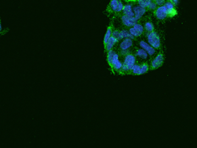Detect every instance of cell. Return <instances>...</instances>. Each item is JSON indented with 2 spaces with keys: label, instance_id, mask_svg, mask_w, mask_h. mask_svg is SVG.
I'll return each instance as SVG.
<instances>
[{
  "label": "cell",
  "instance_id": "13",
  "mask_svg": "<svg viewBox=\"0 0 197 148\" xmlns=\"http://www.w3.org/2000/svg\"><path fill=\"white\" fill-rule=\"evenodd\" d=\"M119 1H120V0H111L109 6L110 7V9L112 11L116 12Z\"/></svg>",
  "mask_w": 197,
  "mask_h": 148
},
{
  "label": "cell",
  "instance_id": "23",
  "mask_svg": "<svg viewBox=\"0 0 197 148\" xmlns=\"http://www.w3.org/2000/svg\"><path fill=\"white\" fill-rule=\"evenodd\" d=\"M111 36L113 37L114 38H115L116 40H118L119 39H120V32H119V31H118V30H114L113 32H112Z\"/></svg>",
  "mask_w": 197,
  "mask_h": 148
},
{
  "label": "cell",
  "instance_id": "26",
  "mask_svg": "<svg viewBox=\"0 0 197 148\" xmlns=\"http://www.w3.org/2000/svg\"><path fill=\"white\" fill-rule=\"evenodd\" d=\"M123 8H124V5H123V4H122V3L120 1H119L116 12H120V11H122V10H123Z\"/></svg>",
  "mask_w": 197,
  "mask_h": 148
},
{
  "label": "cell",
  "instance_id": "1",
  "mask_svg": "<svg viewBox=\"0 0 197 148\" xmlns=\"http://www.w3.org/2000/svg\"><path fill=\"white\" fill-rule=\"evenodd\" d=\"M148 42L150 44L152 47L158 49L160 46V40L157 33L154 31H152L150 33L148 34L147 35Z\"/></svg>",
  "mask_w": 197,
  "mask_h": 148
},
{
  "label": "cell",
  "instance_id": "6",
  "mask_svg": "<svg viewBox=\"0 0 197 148\" xmlns=\"http://www.w3.org/2000/svg\"><path fill=\"white\" fill-rule=\"evenodd\" d=\"M110 66L113 67L114 68H115V69H116V70H119V69H120V68H122V63L118 59V54H116V53L114 54V56H113V59H112V61H111Z\"/></svg>",
  "mask_w": 197,
  "mask_h": 148
},
{
  "label": "cell",
  "instance_id": "10",
  "mask_svg": "<svg viewBox=\"0 0 197 148\" xmlns=\"http://www.w3.org/2000/svg\"><path fill=\"white\" fill-rule=\"evenodd\" d=\"M117 40H116L115 38H114L113 37L110 36V38L108 40V41L107 42V43L104 44V46H105V49L107 51H109L112 49V47H113L114 45L116 44V42H117Z\"/></svg>",
  "mask_w": 197,
  "mask_h": 148
},
{
  "label": "cell",
  "instance_id": "2",
  "mask_svg": "<svg viewBox=\"0 0 197 148\" xmlns=\"http://www.w3.org/2000/svg\"><path fill=\"white\" fill-rule=\"evenodd\" d=\"M135 63V57L131 54H128L125 58L124 63L122 65V68H123L124 71L131 70L132 67Z\"/></svg>",
  "mask_w": 197,
  "mask_h": 148
},
{
  "label": "cell",
  "instance_id": "27",
  "mask_svg": "<svg viewBox=\"0 0 197 148\" xmlns=\"http://www.w3.org/2000/svg\"><path fill=\"white\" fill-rule=\"evenodd\" d=\"M147 8H148L150 9L154 10V9H156V8H157V4H156L155 3L151 2L150 3V4H149L148 6L147 7Z\"/></svg>",
  "mask_w": 197,
  "mask_h": 148
},
{
  "label": "cell",
  "instance_id": "8",
  "mask_svg": "<svg viewBox=\"0 0 197 148\" xmlns=\"http://www.w3.org/2000/svg\"><path fill=\"white\" fill-rule=\"evenodd\" d=\"M134 17L136 20H138L145 14L146 12V9L143 8H141L140 6H137L134 8Z\"/></svg>",
  "mask_w": 197,
  "mask_h": 148
},
{
  "label": "cell",
  "instance_id": "11",
  "mask_svg": "<svg viewBox=\"0 0 197 148\" xmlns=\"http://www.w3.org/2000/svg\"><path fill=\"white\" fill-rule=\"evenodd\" d=\"M123 11L124 15L128 17H134V13L132 11V8L131 5H126L124 6Z\"/></svg>",
  "mask_w": 197,
  "mask_h": 148
},
{
  "label": "cell",
  "instance_id": "3",
  "mask_svg": "<svg viewBox=\"0 0 197 148\" xmlns=\"http://www.w3.org/2000/svg\"><path fill=\"white\" fill-rule=\"evenodd\" d=\"M155 15L160 20L164 19L167 17V9L164 5L160 6L155 11Z\"/></svg>",
  "mask_w": 197,
  "mask_h": 148
},
{
  "label": "cell",
  "instance_id": "17",
  "mask_svg": "<svg viewBox=\"0 0 197 148\" xmlns=\"http://www.w3.org/2000/svg\"><path fill=\"white\" fill-rule=\"evenodd\" d=\"M131 70L133 71V73L135 74H140L141 66H139V65H134V66L132 67Z\"/></svg>",
  "mask_w": 197,
  "mask_h": 148
},
{
  "label": "cell",
  "instance_id": "29",
  "mask_svg": "<svg viewBox=\"0 0 197 148\" xmlns=\"http://www.w3.org/2000/svg\"><path fill=\"white\" fill-rule=\"evenodd\" d=\"M7 32V30L2 31V27H1V19H0V35H3V34Z\"/></svg>",
  "mask_w": 197,
  "mask_h": 148
},
{
  "label": "cell",
  "instance_id": "28",
  "mask_svg": "<svg viewBox=\"0 0 197 148\" xmlns=\"http://www.w3.org/2000/svg\"><path fill=\"white\" fill-rule=\"evenodd\" d=\"M154 1L155 2V3L157 5H162L165 3L166 0H154Z\"/></svg>",
  "mask_w": 197,
  "mask_h": 148
},
{
  "label": "cell",
  "instance_id": "15",
  "mask_svg": "<svg viewBox=\"0 0 197 148\" xmlns=\"http://www.w3.org/2000/svg\"><path fill=\"white\" fill-rule=\"evenodd\" d=\"M151 2V0H138L139 6L143 8H147Z\"/></svg>",
  "mask_w": 197,
  "mask_h": 148
},
{
  "label": "cell",
  "instance_id": "7",
  "mask_svg": "<svg viewBox=\"0 0 197 148\" xmlns=\"http://www.w3.org/2000/svg\"><path fill=\"white\" fill-rule=\"evenodd\" d=\"M140 46L145 51H147V52L150 55V56H152L155 53V50L152 46H149L148 44L146 43L144 41H141L140 43Z\"/></svg>",
  "mask_w": 197,
  "mask_h": 148
},
{
  "label": "cell",
  "instance_id": "19",
  "mask_svg": "<svg viewBox=\"0 0 197 148\" xmlns=\"http://www.w3.org/2000/svg\"><path fill=\"white\" fill-rule=\"evenodd\" d=\"M116 53L114 52V51L113 50H109L108 51V56H107V59H108V63H109V65H110V63H111V61H112V59H113V56H114V54Z\"/></svg>",
  "mask_w": 197,
  "mask_h": 148
},
{
  "label": "cell",
  "instance_id": "30",
  "mask_svg": "<svg viewBox=\"0 0 197 148\" xmlns=\"http://www.w3.org/2000/svg\"><path fill=\"white\" fill-rule=\"evenodd\" d=\"M169 2H171L173 5L176 6L178 5L179 3V0H169Z\"/></svg>",
  "mask_w": 197,
  "mask_h": 148
},
{
  "label": "cell",
  "instance_id": "18",
  "mask_svg": "<svg viewBox=\"0 0 197 148\" xmlns=\"http://www.w3.org/2000/svg\"><path fill=\"white\" fill-rule=\"evenodd\" d=\"M176 15H178V12L176 11V9H175L174 8L167 10V16L173 17L175 16Z\"/></svg>",
  "mask_w": 197,
  "mask_h": 148
},
{
  "label": "cell",
  "instance_id": "9",
  "mask_svg": "<svg viewBox=\"0 0 197 148\" xmlns=\"http://www.w3.org/2000/svg\"><path fill=\"white\" fill-rule=\"evenodd\" d=\"M132 46V40L131 38H125L120 44V49L122 50H127Z\"/></svg>",
  "mask_w": 197,
  "mask_h": 148
},
{
  "label": "cell",
  "instance_id": "4",
  "mask_svg": "<svg viewBox=\"0 0 197 148\" xmlns=\"http://www.w3.org/2000/svg\"><path fill=\"white\" fill-rule=\"evenodd\" d=\"M164 62V56L162 54H159L156 57L155 59L152 61L151 63V67L152 69H156L160 67L163 64Z\"/></svg>",
  "mask_w": 197,
  "mask_h": 148
},
{
  "label": "cell",
  "instance_id": "31",
  "mask_svg": "<svg viewBox=\"0 0 197 148\" xmlns=\"http://www.w3.org/2000/svg\"><path fill=\"white\" fill-rule=\"evenodd\" d=\"M125 1H126V2H135V1H136V0H125Z\"/></svg>",
  "mask_w": 197,
  "mask_h": 148
},
{
  "label": "cell",
  "instance_id": "25",
  "mask_svg": "<svg viewBox=\"0 0 197 148\" xmlns=\"http://www.w3.org/2000/svg\"><path fill=\"white\" fill-rule=\"evenodd\" d=\"M165 8H166V9L167 10H169V9H173V8H174V5L172 4V3L171 2H167V3H165Z\"/></svg>",
  "mask_w": 197,
  "mask_h": 148
},
{
  "label": "cell",
  "instance_id": "12",
  "mask_svg": "<svg viewBox=\"0 0 197 148\" xmlns=\"http://www.w3.org/2000/svg\"><path fill=\"white\" fill-rule=\"evenodd\" d=\"M136 55L137 56L141 57L142 59H147V56H148L147 51H145L143 49L138 50V51H137Z\"/></svg>",
  "mask_w": 197,
  "mask_h": 148
},
{
  "label": "cell",
  "instance_id": "24",
  "mask_svg": "<svg viewBox=\"0 0 197 148\" xmlns=\"http://www.w3.org/2000/svg\"><path fill=\"white\" fill-rule=\"evenodd\" d=\"M130 33L133 36H139L141 35V34L139 33L137 31L135 30L134 28H131L130 29Z\"/></svg>",
  "mask_w": 197,
  "mask_h": 148
},
{
  "label": "cell",
  "instance_id": "16",
  "mask_svg": "<svg viewBox=\"0 0 197 148\" xmlns=\"http://www.w3.org/2000/svg\"><path fill=\"white\" fill-rule=\"evenodd\" d=\"M112 32H113V30H112V27L109 26L107 30V33L105 34L104 36V44H105L107 43V42L108 41V40L110 38V36H111V34H112Z\"/></svg>",
  "mask_w": 197,
  "mask_h": 148
},
{
  "label": "cell",
  "instance_id": "14",
  "mask_svg": "<svg viewBox=\"0 0 197 148\" xmlns=\"http://www.w3.org/2000/svg\"><path fill=\"white\" fill-rule=\"evenodd\" d=\"M120 38H134V36L129 33L126 30H122L120 32Z\"/></svg>",
  "mask_w": 197,
  "mask_h": 148
},
{
  "label": "cell",
  "instance_id": "22",
  "mask_svg": "<svg viewBox=\"0 0 197 148\" xmlns=\"http://www.w3.org/2000/svg\"><path fill=\"white\" fill-rule=\"evenodd\" d=\"M148 70V66L147 64H143L141 66V72H140V74H143L145 73H147Z\"/></svg>",
  "mask_w": 197,
  "mask_h": 148
},
{
  "label": "cell",
  "instance_id": "20",
  "mask_svg": "<svg viewBox=\"0 0 197 148\" xmlns=\"http://www.w3.org/2000/svg\"><path fill=\"white\" fill-rule=\"evenodd\" d=\"M134 28L139 33H140L141 34L143 32L144 29H143V27L142 26V25H139V24H137V23H135L134 25Z\"/></svg>",
  "mask_w": 197,
  "mask_h": 148
},
{
  "label": "cell",
  "instance_id": "21",
  "mask_svg": "<svg viewBox=\"0 0 197 148\" xmlns=\"http://www.w3.org/2000/svg\"><path fill=\"white\" fill-rule=\"evenodd\" d=\"M145 27V29L147 31H148V32H152V31H153V30H154V26L150 22L146 23Z\"/></svg>",
  "mask_w": 197,
  "mask_h": 148
},
{
  "label": "cell",
  "instance_id": "5",
  "mask_svg": "<svg viewBox=\"0 0 197 148\" xmlns=\"http://www.w3.org/2000/svg\"><path fill=\"white\" fill-rule=\"evenodd\" d=\"M122 23H124V25L127 26H134L135 23H136L137 20L135 19L134 17H128L126 15H124L122 17Z\"/></svg>",
  "mask_w": 197,
  "mask_h": 148
}]
</instances>
